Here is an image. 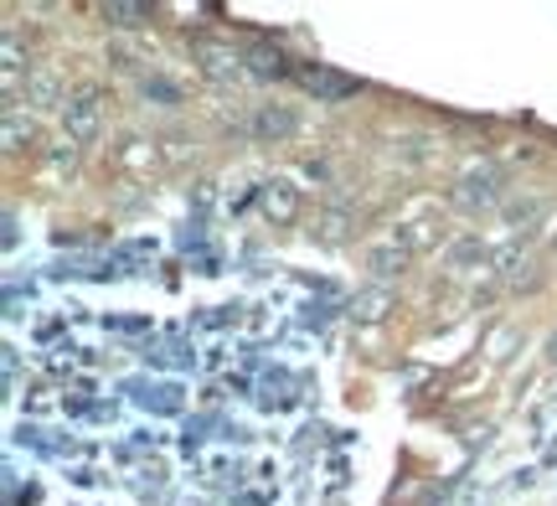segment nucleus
Returning a JSON list of instances; mask_svg holds the SVG:
<instances>
[{
  "label": "nucleus",
  "instance_id": "17",
  "mask_svg": "<svg viewBox=\"0 0 557 506\" xmlns=\"http://www.w3.org/2000/svg\"><path fill=\"white\" fill-rule=\"evenodd\" d=\"M542 212H547V202H537V197H527V202H506V223L527 233V227L537 223Z\"/></svg>",
  "mask_w": 557,
  "mask_h": 506
},
{
  "label": "nucleus",
  "instance_id": "11",
  "mask_svg": "<svg viewBox=\"0 0 557 506\" xmlns=\"http://www.w3.org/2000/svg\"><path fill=\"white\" fill-rule=\"evenodd\" d=\"M26 103H32V109H52V103H67V99H62L58 73H47V67H32V73H26Z\"/></svg>",
  "mask_w": 557,
  "mask_h": 506
},
{
  "label": "nucleus",
  "instance_id": "15",
  "mask_svg": "<svg viewBox=\"0 0 557 506\" xmlns=\"http://www.w3.org/2000/svg\"><path fill=\"white\" fill-rule=\"evenodd\" d=\"M103 21H109V26H120V32H135L139 21H145V5H129V0H109V5H103Z\"/></svg>",
  "mask_w": 557,
  "mask_h": 506
},
{
  "label": "nucleus",
  "instance_id": "16",
  "mask_svg": "<svg viewBox=\"0 0 557 506\" xmlns=\"http://www.w3.org/2000/svg\"><path fill=\"white\" fill-rule=\"evenodd\" d=\"M248 67H253L259 78H284V73H289V67H284V58H278L274 47H253V52H248Z\"/></svg>",
  "mask_w": 557,
  "mask_h": 506
},
{
  "label": "nucleus",
  "instance_id": "13",
  "mask_svg": "<svg viewBox=\"0 0 557 506\" xmlns=\"http://www.w3.org/2000/svg\"><path fill=\"white\" fill-rule=\"evenodd\" d=\"M491 254H496V248H485L475 233H465V238H455V244H449V254H444V259H449V269H475V263H491Z\"/></svg>",
  "mask_w": 557,
  "mask_h": 506
},
{
  "label": "nucleus",
  "instance_id": "7",
  "mask_svg": "<svg viewBox=\"0 0 557 506\" xmlns=\"http://www.w3.org/2000/svg\"><path fill=\"white\" fill-rule=\"evenodd\" d=\"M393 310H398L393 284H367V289H357V300H351V321L357 325H382Z\"/></svg>",
  "mask_w": 557,
  "mask_h": 506
},
{
  "label": "nucleus",
  "instance_id": "2",
  "mask_svg": "<svg viewBox=\"0 0 557 506\" xmlns=\"http://www.w3.org/2000/svg\"><path fill=\"white\" fill-rule=\"evenodd\" d=\"M491 269H496V280L506 284V289H517V295H521V289L532 295V289H542V280H547V274H542V263L527 254V244H521V238L500 244L496 254H491Z\"/></svg>",
  "mask_w": 557,
  "mask_h": 506
},
{
  "label": "nucleus",
  "instance_id": "5",
  "mask_svg": "<svg viewBox=\"0 0 557 506\" xmlns=\"http://www.w3.org/2000/svg\"><path fill=\"white\" fill-rule=\"evenodd\" d=\"M197 62H201V78H212L218 88L243 78V58L227 41H197Z\"/></svg>",
  "mask_w": 557,
  "mask_h": 506
},
{
  "label": "nucleus",
  "instance_id": "10",
  "mask_svg": "<svg viewBox=\"0 0 557 506\" xmlns=\"http://www.w3.org/2000/svg\"><path fill=\"white\" fill-rule=\"evenodd\" d=\"M408 263H413V254H408V248H403L398 238H393V244H377V248H367V269L377 274V284H387V280H393V274H403Z\"/></svg>",
  "mask_w": 557,
  "mask_h": 506
},
{
  "label": "nucleus",
  "instance_id": "3",
  "mask_svg": "<svg viewBox=\"0 0 557 506\" xmlns=\"http://www.w3.org/2000/svg\"><path fill=\"white\" fill-rule=\"evenodd\" d=\"M62 129H67L73 145L99 140V129H103V94L99 88H78L73 99L62 103Z\"/></svg>",
  "mask_w": 557,
  "mask_h": 506
},
{
  "label": "nucleus",
  "instance_id": "8",
  "mask_svg": "<svg viewBox=\"0 0 557 506\" xmlns=\"http://www.w3.org/2000/svg\"><path fill=\"white\" fill-rule=\"evenodd\" d=\"M310 233H315L320 248H346L351 238H357V212H351V207H325Z\"/></svg>",
  "mask_w": 557,
  "mask_h": 506
},
{
  "label": "nucleus",
  "instance_id": "1",
  "mask_svg": "<svg viewBox=\"0 0 557 506\" xmlns=\"http://www.w3.org/2000/svg\"><path fill=\"white\" fill-rule=\"evenodd\" d=\"M500 197H506V171H500L496 161H475L455 182V192H449V202H455L465 218H480V212L500 207Z\"/></svg>",
  "mask_w": 557,
  "mask_h": 506
},
{
  "label": "nucleus",
  "instance_id": "9",
  "mask_svg": "<svg viewBox=\"0 0 557 506\" xmlns=\"http://www.w3.org/2000/svg\"><path fill=\"white\" fill-rule=\"evenodd\" d=\"M299 83H305L320 103H341V99H351V94H357V78L331 73V67H305V73H299Z\"/></svg>",
  "mask_w": 557,
  "mask_h": 506
},
{
  "label": "nucleus",
  "instance_id": "14",
  "mask_svg": "<svg viewBox=\"0 0 557 506\" xmlns=\"http://www.w3.org/2000/svg\"><path fill=\"white\" fill-rule=\"evenodd\" d=\"M398 244L408 248V254H423V248L438 244V223H429V218H418V223L398 227Z\"/></svg>",
  "mask_w": 557,
  "mask_h": 506
},
{
  "label": "nucleus",
  "instance_id": "12",
  "mask_svg": "<svg viewBox=\"0 0 557 506\" xmlns=\"http://www.w3.org/2000/svg\"><path fill=\"white\" fill-rule=\"evenodd\" d=\"M0 140H5L11 156L26 150V145H37V120H32V114H21L16 103H11V109H5V129H0Z\"/></svg>",
  "mask_w": 557,
  "mask_h": 506
},
{
  "label": "nucleus",
  "instance_id": "18",
  "mask_svg": "<svg viewBox=\"0 0 557 506\" xmlns=\"http://www.w3.org/2000/svg\"><path fill=\"white\" fill-rule=\"evenodd\" d=\"M139 88H145V99H160V103H181V88L171 78H160V73H145V83H139Z\"/></svg>",
  "mask_w": 557,
  "mask_h": 506
},
{
  "label": "nucleus",
  "instance_id": "6",
  "mask_svg": "<svg viewBox=\"0 0 557 506\" xmlns=\"http://www.w3.org/2000/svg\"><path fill=\"white\" fill-rule=\"evenodd\" d=\"M259 207H263V218L269 223H295L299 218V186L295 182H284V176H274V182H263L259 186Z\"/></svg>",
  "mask_w": 557,
  "mask_h": 506
},
{
  "label": "nucleus",
  "instance_id": "19",
  "mask_svg": "<svg viewBox=\"0 0 557 506\" xmlns=\"http://www.w3.org/2000/svg\"><path fill=\"white\" fill-rule=\"evenodd\" d=\"M547 259H553V263H557V238H553V244H547Z\"/></svg>",
  "mask_w": 557,
  "mask_h": 506
},
{
  "label": "nucleus",
  "instance_id": "4",
  "mask_svg": "<svg viewBox=\"0 0 557 506\" xmlns=\"http://www.w3.org/2000/svg\"><path fill=\"white\" fill-rule=\"evenodd\" d=\"M248 129H253V140L259 145H284V140H295L299 114L289 109V103H259L253 120H248Z\"/></svg>",
  "mask_w": 557,
  "mask_h": 506
}]
</instances>
